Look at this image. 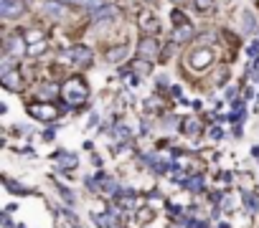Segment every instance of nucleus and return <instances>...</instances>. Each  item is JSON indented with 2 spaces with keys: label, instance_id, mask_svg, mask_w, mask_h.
<instances>
[{
  "label": "nucleus",
  "instance_id": "1",
  "mask_svg": "<svg viewBox=\"0 0 259 228\" xmlns=\"http://www.w3.org/2000/svg\"><path fill=\"white\" fill-rule=\"evenodd\" d=\"M61 96L74 106V104H81L87 96H89V89H87V84H84V79H79V76H71V79H66L64 84H61Z\"/></svg>",
  "mask_w": 259,
  "mask_h": 228
},
{
  "label": "nucleus",
  "instance_id": "2",
  "mask_svg": "<svg viewBox=\"0 0 259 228\" xmlns=\"http://www.w3.org/2000/svg\"><path fill=\"white\" fill-rule=\"evenodd\" d=\"M188 64H191V69L203 71V69H208V66L213 64V51H211V48H196V51L191 53Z\"/></svg>",
  "mask_w": 259,
  "mask_h": 228
},
{
  "label": "nucleus",
  "instance_id": "3",
  "mask_svg": "<svg viewBox=\"0 0 259 228\" xmlns=\"http://www.w3.org/2000/svg\"><path fill=\"white\" fill-rule=\"evenodd\" d=\"M23 13H26V3H23V0H0V16H3L6 21L18 18Z\"/></svg>",
  "mask_w": 259,
  "mask_h": 228
},
{
  "label": "nucleus",
  "instance_id": "4",
  "mask_svg": "<svg viewBox=\"0 0 259 228\" xmlns=\"http://www.w3.org/2000/svg\"><path fill=\"white\" fill-rule=\"evenodd\" d=\"M28 114H31V117H36V120H44V122H51V120L59 117L56 106H51V104H31L28 106Z\"/></svg>",
  "mask_w": 259,
  "mask_h": 228
},
{
  "label": "nucleus",
  "instance_id": "5",
  "mask_svg": "<svg viewBox=\"0 0 259 228\" xmlns=\"http://www.w3.org/2000/svg\"><path fill=\"white\" fill-rule=\"evenodd\" d=\"M138 53H140V59H145V61H155L158 53H160V46H158L155 38L145 36V38L140 41V46H138Z\"/></svg>",
  "mask_w": 259,
  "mask_h": 228
},
{
  "label": "nucleus",
  "instance_id": "6",
  "mask_svg": "<svg viewBox=\"0 0 259 228\" xmlns=\"http://www.w3.org/2000/svg\"><path fill=\"white\" fill-rule=\"evenodd\" d=\"M0 81H3V86L11 89V91H21V89H23V76H21V71H16V69L3 71V74H0Z\"/></svg>",
  "mask_w": 259,
  "mask_h": 228
},
{
  "label": "nucleus",
  "instance_id": "7",
  "mask_svg": "<svg viewBox=\"0 0 259 228\" xmlns=\"http://www.w3.org/2000/svg\"><path fill=\"white\" fill-rule=\"evenodd\" d=\"M66 56H69V61H71V64H76V66H84V69L92 64V51H89L87 46H74V48H71Z\"/></svg>",
  "mask_w": 259,
  "mask_h": 228
},
{
  "label": "nucleus",
  "instance_id": "8",
  "mask_svg": "<svg viewBox=\"0 0 259 228\" xmlns=\"http://www.w3.org/2000/svg\"><path fill=\"white\" fill-rule=\"evenodd\" d=\"M117 16H119V8H117V6H102V8L92 11L94 23H109V21H114Z\"/></svg>",
  "mask_w": 259,
  "mask_h": 228
},
{
  "label": "nucleus",
  "instance_id": "9",
  "mask_svg": "<svg viewBox=\"0 0 259 228\" xmlns=\"http://www.w3.org/2000/svg\"><path fill=\"white\" fill-rule=\"evenodd\" d=\"M56 157V162L64 167V170H74L76 165H79V157L74 155V152H66V150H61V152H56L54 155Z\"/></svg>",
  "mask_w": 259,
  "mask_h": 228
},
{
  "label": "nucleus",
  "instance_id": "10",
  "mask_svg": "<svg viewBox=\"0 0 259 228\" xmlns=\"http://www.w3.org/2000/svg\"><path fill=\"white\" fill-rule=\"evenodd\" d=\"M41 11H44L46 16H51V18H64V13H66V8L61 6V0H59V3H54V0H46V3L41 6Z\"/></svg>",
  "mask_w": 259,
  "mask_h": 228
},
{
  "label": "nucleus",
  "instance_id": "11",
  "mask_svg": "<svg viewBox=\"0 0 259 228\" xmlns=\"http://www.w3.org/2000/svg\"><path fill=\"white\" fill-rule=\"evenodd\" d=\"M191 36H193V26H191L188 21L178 23V26H176V31H173V38H176L178 43H181V41H188Z\"/></svg>",
  "mask_w": 259,
  "mask_h": 228
},
{
  "label": "nucleus",
  "instance_id": "12",
  "mask_svg": "<svg viewBox=\"0 0 259 228\" xmlns=\"http://www.w3.org/2000/svg\"><path fill=\"white\" fill-rule=\"evenodd\" d=\"M8 53H11V56H16V59H18V56H23V53H26V41H23L21 36H13V38L8 41Z\"/></svg>",
  "mask_w": 259,
  "mask_h": 228
},
{
  "label": "nucleus",
  "instance_id": "13",
  "mask_svg": "<svg viewBox=\"0 0 259 228\" xmlns=\"http://www.w3.org/2000/svg\"><path fill=\"white\" fill-rule=\"evenodd\" d=\"M183 132H186V135H191V137H193V135H198V132H201V122H198L196 117L186 120V122H183Z\"/></svg>",
  "mask_w": 259,
  "mask_h": 228
},
{
  "label": "nucleus",
  "instance_id": "14",
  "mask_svg": "<svg viewBox=\"0 0 259 228\" xmlns=\"http://www.w3.org/2000/svg\"><path fill=\"white\" fill-rule=\"evenodd\" d=\"M133 71H135V76H148L150 74V61H145V59L135 61L133 64Z\"/></svg>",
  "mask_w": 259,
  "mask_h": 228
},
{
  "label": "nucleus",
  "instance_id": "15",
  "mask_svg": "<svg viewBox=\"0 0 259 228\" xmlns=\"http://www.w3.org/2000/svg\"><path fill=\"white\" fill-rule=\"evenodd\" d=\"M56 91H61L56 84H44V86H38V99H51Z\"/></svg>",
  "mask_w": 259,
  "mask_h": 228
},
{
  "label": "nucleus",
  "instance_id": "16",
  "mask_svg": "<svg viewBox=\"0 0 259 228\" xmlns=\"http://www.w3.org/2000/svg\"><path fill=\"white\" fill-rule=\"evenodd\" d=\"M183 185H186L188 190H193V193H196V190H201V188H203V175H191L188 180H183Z\"/></svg>",
  "mask_w": 259,
  "mask_h": 228
},
{
  "label": "nucleus",
  "instance_id": "17",
  "mask_svg": "<svg viewBox=\"0 0 259 228\" xmlns=\"http://www.w3.org/2000/svg\"><path fill=\"white\" fill-rule=\"evenodd\" d=\"M124 56H127V48H124V46H122V48H112V51L107 53V61H109V64H119Z\"/></svg>",
  "mask_w": 259,
  "mask_h": 228
},
{
  "label": "nucleus",
  "instance_id": "18",
  "mask_svg": "<svg viewBox=\"0 0 259 228\" xmlns=\"http://www.w3.org/2000/svg\"><path fill=\"white\" fill-rule=\"evenodd\" d=\"M241 28H244V33H251V31H254V16H251V13H244Z\"/></svg>",
  "mask_w": 259,
  "mask_h": 228
},
{
  "label": "nucleus",
  "instance_id": "19",
  "mask_svg": "<svg viewBox=\"0 0 259 228\" xmlns=\"http://www.w3.org/2000/svg\"><path fill=\"white\" fill-rule=\"evenodd\" d=\"M140 26H143V28H155V26H158V21H155L150 13H143V18H140Z\"/></svg>",
  "mask_w": 259,
  "mask_h": 228
},
{
  "label": "nucleus",
  "instance_id": "20",
  "mask_svg": "<svg viewBox=\"0 0 259 228\" xmlns=\"http://www.w3.org/2000/svg\"><path fill=\"white\" fill-rule=\"evenodd\" d=\"M79 3L84 6V8H102V6H107V0H79Z\"/></svg>",
  "mask_w": 259,
  "mask_h": 228
},
{
  "label": "nucleus",
  "instance_id": "21",
  "mask_svg": "<svg viewBox=\"0 0 259 228\" xmlns=\"http://www.w3.org/2000/svg\"><path fill=\"white\" fill-rule=\"evenodd\" d=\"M3 183H6V185H8V188H11L13 193H28V188H23V185H18V183H13L11 178H3Z\"/></svg>",
  "mask_w": 259,
  "mask_h": 228
},
{
  "label": "nucleus",
  "instance_id": "22",
  "mask_svg": "<svg viewBox=\"0 0 259 228\" xmlns=\"http://www.w3.org/2000/svg\"><path fill=\"white\" fill-rule=\"evenodd\" d=\"M94 223H97V228H112L109 215H94Z\"/></svg>",
  "mask_w": 259,
  "mask_h": 228
},
{
  "label": "nucleus",
  "instance_id": "23",
  "mask_svg": "<svg viewBox=\"0 0 259 228\" xmlns=\"http://www.w3.org/2000/svg\"><path fill=\"white\" fill-rule=\"evenodd\" d=\"M213 8V0H196V11H211Z\"/></svg>",
  "mask_w": 259,
  "mask_h": 228
},
{
  "label": "nucleus",
  "instance_id": "24",
  "mask_svg": "<svg viewBox=\"0 0 259 228\" xmlns=\"http://www.w3.org/2000/svg\"><path fill=\"white\" fill-rule=\"evenodd\" d=\"M246 205H249V210H259V200H256V195H254V193H249V195H246Z\"/></svg>",
  "mask_w": 259,
  "mask_h": 228
},
{
  "label": "nucleus",
  "instance_id": "25",
  "mask_svg": "<svg viewBox=\"0 0 259 228\" xmlns=\"http://www.w3.org/2000/svg\"><path fill=\"white\" fill-rule=\"evenodd\" d=\"M26 41H28V43H38V41H41V31H28V33H26Z\"/></svg>",
  "mask_w": 259,
  "mask_h": 228
},
{
  "label": "nucleus",
  "instance_id": "26",
  "mask_svg": "<svg viewBox=\"0 0 259 228\" xmlns=\"http://www.w3.org/2000/svg\"><path fill=\"white\" fill-rule=\"evenodd\" d=\"M246 53H249V59H254V56L259 53V41H254V43H251V46L246 48Z\"/></svg>",
  "mask_w": 259,
  "mask_h": 228
},
{
  "label": "nucleus",
  "instance_id": "27",
  "mask_svg": "<svg viewBox=\"0 0 259 228\" xmlns=\"http://www.w3.org/2000/svg\"><path fill=\"white\" fill-rule=\"evenodd\" d=\"M221 135H224V132H221L219 127H216V130H211V137H213V140H221Z\"/></svg>",
  "mask_w": 259,
  "mask_h": 228
},
{
  "label": "nucleus",
  "instance_id": "28",
  "mask_svg": "<svg viewBox=\"0 0 259 228\" xmlns=\"http://www.w3.org/2000/svg\"><path fill=\"white\" fill-rule=\"evenodd\" d=\"M44 140H46V142H51V140H54V130H49V132H44Z\"/></svg>",
  "mask_w": 259,
  "mask_h": 228
},
{
  "label": "nucleus",
  "instance_id": "29",
  "mask_svg": "<svg viewBox=\"0 0 259 228\" xmlns=\"http://www.w3.org/2000/svg\"><path fill=\"white\" fill-rule=\"evenodd\" d=\"M3 225H6V228H13V220H11L8 215H3Z\"/></svg>",
  "mask_w": 259,
  "mask_h": 228
},
{
  "label": "nucleus",
  "instance_id": "30",
  "mask_svg": "<svg viewBox=\"0 0 259 228\" xmlns=\"http://www.w3.org/2000/svg\"><path fill=\"white\" fill-rule=\"evenodd\" d=\"M69 3H79V0H69Z\"/></svg>",
  "mask_w": 259,
  "mask_h": 228
},
{
  "label": "nucleus",
  "instance_id": "31",
  "mask_svg": "<svg viewBox=\"0 0 259 228\" xmlns=\"http://www.w3.org/2000/svg\"><path fill=\"white\" fill-rule=\"evenodd\" d=\"M173 3H183V0H173Z\"/></svg>",
  "mask_w": 259,
  "mask_h": 228
},
{
  "label": "nucleus",
  "instance_id": "32",
  "mask_svg": "<svg viewBox=\"0 0 259 228\" xmlns=\"http://www.w3.org/2000/svg\"><path fill=\"white\" fill-rule=\"evenodd\" d=\"M148 3H153V0H148Z\"/></svg>",
  "mask_w": 259,
  "mask_h": 228
}]
</instances>
